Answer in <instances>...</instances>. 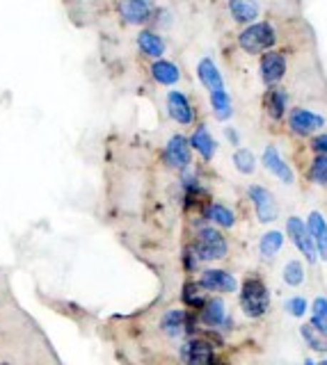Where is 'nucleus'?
<instances>
[{
	"label": "nucleus",
	"mask_w": 327,
	"mask_h": 365,
	"mask_svg": "<svg viewBox=\"0 0 327 365\" xmlns=\"http://www.w3.org/2000/svg\"><path fill=\"white\" fill-rule=\"evenodd\" d=\"M156 0H117L115 3V14L121 26L126 28H146L151 23Z\"/></svg>",
	"instance_id": "8"
},
{
	"label": "nucleus",
	"mask_w": 327,
	"mask_h": 365,
	"mask_svg": "<svg viewBox=\"0 0 327 365\" xmlns=\"http://www.w3.org/2000/svg\"><path fill=\"white\" fill-rule=\"evenodd\" d=\"M193 322L195 319L186 311H167L161 319V329H163V334L170 338H183L193 331V327H195Z\"/></svg>",
	"instance_id": "22"
},
{
	"label": "nucleus",
	"mask_w": 327,
	"mask_h": 365,
	"mask_svg": "<svg viewBox=\"0 0 327 365\" xmlns=\"http://www.w3.org/2000/svg\"><path fill=\"white\" fill-rule=\"evenodd\" d=\"M281 279H284V283L291 285V288H298L304 281V265L300 260H288L284 265V272H281Z\"/></svg>",
	"instance_id": "31"
},
{
	"label": "nucleus",
	"mask_w": 327,
	"mask_h": 365,
	"mask_svg": "<svg viewBox=\"0 0 327 365\" xmlns=\"http://www.w3.org/2000/svg\"><path fill=\"white\" fill-rule=\"evenodd\" d=\"M286 235L293 242V247H296L300 254L309 260V265H313V262L318 260L316 242H313V237H311L309 228H307V222H304L302 217H298V215L288 217V220H286Z\"/></svg>",
	"instance_id": "13"
},
{
	"label": "nucleus",
	"mask_w": 327,
	"mask_h": 365,
	"mask_svg": "<svg viewBox=\"0 0 327 365\" xmlns=\"http://www.w3.org/2000/svg\"><path fill=\"white\" fill-rule=\"evenodd\" d=\"M0 365H12V363H0Z\"/></svg>",
	"instance_id": "39"
},
{
	"label": "nucleus",
	"mask_w": 327,
	"mask_h": 365,
	"mask_svg": "<svg viewBox=\"0 0 327 365\" xmlns=\"http://www.w3.org/2000/svg\"><path fill=\"white\" fill-rule=\"evenodd\" d=\"M183 262H186V269H190V272H193V269H197L199 267V256L195 254V249L193 247H188L186 251H183Z\"/></svg>",
	"instance_id": "37"
},
{
	"label": "nucleus",
	"mask_w": 327,
	"mask_h": 365,
	"mask_svg": "<svg viewBox=\"0 0 327 365\" xmlns=\"http://www.w3.org/2000/svg\"><path fill=\"white\" fill-rule=\"evenodd\" d=\"M201 220L218 226V228H224V231H229V228L236 226V212L231 205L222 203V201H208L204 208H201Z\"/></svg>",
	"instance_id": "21"
},
{
	"label": "nucleus",
	"mask_w": 327,
	"mask_h": 365,
	"mask_svg": "<svg viewBox=\"0 0 327 365\" xmlns=\"http://www.w3.org/2000/svg\"><path fill=\"white\" fill-rule=\"evenodd\" d=\"M181 361L186 365H213L216 363V351L211 342L204 338H188L181 345Z\"/></svg>",
	"instance_id": "19"
},
{
	"label": "nucleus",
	"mask_w": 327,
	"mask_h": 365,
	"mask_svg": "<svg viewBox=\"0 0 327 365\" xmlns=\"http://www.w3.org/2000/svg\"><path fill=\"white\" fill-rule=\"evenodd\" d=\"M311 155H327V130L313 135L311 140L307 142Z\"/></svg>",
	"instance_id": "34"
},
{
	"label": "nucleus",
	"mask_w": 327,
	"mask_h": 365,
	"mask_svg": "<svg viewBox=\"0 0 327 365\" xmlns=\"http://www.w3.org/2000/svg\"><path fill=\"white\" fill-rule=\"evenodd\" d=\"M256 73L263 89L284 85L288 76V53L284 48H273L261 57H256Z\"/></svg>",
	"instance_id": "4"
},
{
	"label": "nucleus",
	"mask_w": 327,
	"mask_h": 365,
	"mask_svg": "<svg viewBox=\"0 0 327 365\" xmlns=\"http://www.w3.org/2000/svg\"><path fill=\"white\" fill-rule=\"evenodd\" d=\"M201 288L204 290H211V292H236L238 290V283L231 277L229 272L224 269H206L201 272Z\"/></svg>",
	"instance_id": "23"
},
{
	"label": "nucleus",
	"mask_w": 327,
	"mask_h": 365,
	"mask_svg": "<svg viewBox=\"0 0 327 365\" xmlns=\"http://www.w3.org/2000/svg\"><path fill=\"white\" fill-rule=\"evenodd\" d=\"M236 48L247 57H261L263 53L279 48V28L275 21L258 19L236 32Z\"/></svg>",
	"instance_id": "1"
},
{
	"label": "nucleus",
	"mask_w": 327,
	"mask_h": 365,
	"mask_svg": "<svg viewBox=\"0 0 327 365\" xmlns=\"http://www.w3.org/2000/svg\"><path fill=\"white\" fill-rule=\"evenodd\" d=\"M193 158H195V151H193V146H190V137L186 133L170 135V140L165 142L161 151L163 165L172 171H183L188 167H193Z\"/></svg>",
	"instance_id": "6"
},
{
	"label": "nucleus",
	"mask_w": 327,
	"mask_h": 365,
	"mask_svg": "<svg viewBox=\"0 0 327 365\" xmlns=\"http://www.w3.org/2000/svg\"><path fill=\"white\" fill-rule=\"evenodd\" d=\"M304 176L316 187H327V155H311Z\"/></svg>",
	"instance_id": "28"
},
{
	"label": "nucleus",
	"mask_w": 327,
	"mask_h": 365,
	"mask_svg": "<svg viewBox=\"0 0 327 365\" xmlns=\"http://www.w3.org/2000/svg\"><path fill=\"white\" fill-rule=\"evenodd\" d=\"M311 324L327 331V299L325 297H318V299L311 304Z\"/></svg>",
	"instance_id": "33"
},
{
	"label": "nucleus",
	"mask_w": 327,
	"mask_h": 365,
	"mask_svg": "<svg viewBox=\"0 0 327 365\" xmlns=\"http://www.w3.org/2000/svg\"><path fill=\"white\" fill-rule=\"evenodd\" d=\"M307 308H309V302L304 299V297H293V299L286 302V311L293 317H302L304 313H307Z\"/></svg>",
	"instance_id": "35"
},
{
	"label": "nucleus",
	"mask_w": 327,
	"mask_h": 365,
	"mask_svg": "<svg viewBox=\"0 0 327 365\" xmlns=\"http://www.w3.org/2000/svg\"><path fill=\"white\" fill-rule=\"evenodd\" d=\"M190 137V146H193L195 155H199L201 163H213L220 151V144L216 140V135L211 133V125L206 121H199L197 125H193V133Z\"/></svg>",
	"instance_id": "16"
},
{
	"label": "nucleus",
	"mask_w": 327,
	"mask_h": 365,
	"mask_svg": "<svg viewBox=\"0 0 327 365\" xmlns=\"http://www.w3.org/2000/svg\"><path fill=\"white\" fill-rule=\"evenodd\" d=\"M281 247H284V233L281 231H266L263 235H261V240H258V251H261V256L263 258H275L279 251H281Z\"/></svg>",
	"instance_id": "30"
},
{
	"label": "nucleus",
	"mask_w": 327,
	"mask_h": 365,
	"mask_svg": "<svg viewBox=\"0 0 327 365\" xmlns=\"http://www.w3.org/2000/svg\"><path fill=\"white\" fill-rule=\"evenodd\" d=\"M258 160H261V165L268 174L277 178L281 185H293V182H296V171H293V167L286 163V158L281 155V151L275 144H268Z\"/></svg>",
	"instance_id": "15"
},
{
	"label": "nucleus",
	"mask_w": 327,
	"mask_h": 365,
	"mask_svg": "<svg viewBox=\"0 0 327 365\" xmlns=\"http://www.w3.org/2000/svg\"><path fill=\"white\" fill-rule=\"evenodd\" d=\"M325 125H327L325 114L318 110H311L307 106H291L286 121H284V128L288 130V135L304 142H309L313 135L323 133Z\"/></svg>",
	"instance_id": "2"
},
{
	"label": "nucleus",
	"mask_w": 327,
	"mask_h": 365,
	"mask_svg": "<svg viewBox=\"0 0 327 365\" xmlns=\"http://www.w3.org/2000/svg\"><path fill=\"white\" fill-rule=\"evenodd\" d=\"M261 110H263V117L268 119V123H273V125H284L286 114H288V110H291V91H288L284 85H277V87H268V89H263Z\"/></svg>",
	"instance_id": "9"
},
{
	"label": "nucleus",
	"mask_w": 327,
	"mask_h": 365,
	"mask_svg": "<svg viewBox=\"0 0 327 365\" xmlns=\"http://www.w3.org/2000/svg\"><path fill=\"white\" fill-rule=\"evenodd\" d=\"M190 247L195 249V254L199 256L201 262L204 260H222L229 251L227 237H224L220 228L213 226V224H201L195 233V242Z\"/></svg>",
	"instance_id": "5"
},
{
	"label": "nucleus",
	"mask_w": 327,
	"mask_h": 365,
	"mask_svg": "<svg viewBox=\"0 0 327 365\" xmlns=\"http://www.w3.org/2000/svg\"><path fill=\"white\" fill-rule=\"evenodd\" d=\"M178 190H181V199L186 208H195V205L204 203V199L208 197L204 180H201L199 171H195L193 167L178 171Z\"/></svg>",
	"instance_id": "14"
},
{
	"label": "nucleus",
	"mask_w": 327,
	"mask_h": 365,
	"mask_svg": "<svg viewBox=\"0 0 327 365\" xmlns=\"http://www.w3.org/2000/svg\"><path fill=\"white\" fill-rule=\"evenodd\" d=\"M165 114L178 128H193V125L199 123V110L195 101L181 87L165 91Z\"/></svg>",
	"instance_id": "3"
},
{
	"label": "nucleus",
	"mask_w": 327,
	"mask_h": 365,
	"mask_svg": "<svg viewBox=\"0 0 327 365\" xmlns=\"http://www.w3.org/2000/svg\"><path fill=\"white\" fill-rule=\"evenodd\" d=\"M231 165L241 176H254L258 167V158L254 155L252 148L238 146V148H233V153H231Z\"/></svg>",
	"instance_id": "25"
},
{
	"label": "nucleus",
	"mask_w": 327,
	"mask_h": 365,
	"mask_svg": "<svg viewBox=\"0 0 327 365\" xmlns=\"http://www.w3.org/2000/svg\"><path fill=\"white\" fill-rule=\"evenodd\" d=\"M201 324L206 327H220L222 322H227V306L220 299V297H213L206 299V304L201 306Z\"/></svg>",
	"instance_id": "26"
},
{
	"label": "nucleus",
	"mask_w": 327,
	"mask_h": 365,
	"mask_svg": "<svg viewBox=\"0 0 327 365\" xmlns=\"http://www.w3.org/2000/svg\"><path fill=\"white\" fill-rule=\"evenodd\" d=\"M195 78H197V83L206 89V94H208V91L227 87V83H224L222 68L218 66V62L213 60L211 55H204V57H199V60H197V64H195Z\"/></svg>",
	"instance_id": "18"
},
{
	"label": "nucleus",
	"mask_w": 327,
	"mask_h": 365,
	"mask_svg": "<svg viewBox=\"0 0 327 365\" xmlns=\"http://www.w3.org/2000/svg\"><path fill=\"white\" fill-rule=\"evenodd\" d=\"M133 41H135V48H138L140 57H144L146 62L167 57V48H170V43H167L165 34L154 30L151 26L140 28L138 32H135V39Z\"/></svg>",
	"instance_id": "12"
},
{
	"label": "nucleus",
	"mask_w": 327,
	"mask_h": 365,
	"mask_svg": "<svg viewBox=\"0 0 327 365\" xmlns=\"http://www.w3.org/2000/svg\"><path fill=\"white\" fill-rule=\"evenodd\" d=\"M174 23H176V14H174V9L170 5H156L154 7V14H151V23L149 26L158 32H170L174 28Z\"/></svg>",
	"instance_id": "29"
},
{
	"label": "nucleus",
	"mask_w": 327,
	"mask_h": 365,
	"mask_svg": "<svg viewBox=\"0 0 327 365\" xmlns=\"http://www.w3.org/2000/svg\"><path fill=\"white\" fill-rule=\"evenodd\" d=\"M224 9H227V16L236 28H245L263 19V9L258 0H224Z\"/></svg>",
	"instance_id": "17"
},
{
	"label": "nucleus",
	"mask_w": 327,
	"mask_h": 365,
	"mask_svg": "<svg viewBox=\"0 0 327 365\" xmlns=\"http://www.w3.org/2000/svg\"><path fill=\"white\" fill-rule=\"evenodd\" d=\"M304 365H327V361H321V363H313V361H307Z\"/></svg>",
	"instance_id": "38"
},
{
	"label": "nucleus",
	"mask_w": 327,
	"mask_h": 365,
	"mask_svg": "<svg viewBox=\"0 0 327 365\" xmlns=\"http://www.w3.org/2000/svg\"><path fill=\"white\" fill-rule=\"evenodd\" d=\"M307 228L316 242V251H318V258L327 260V220L323 217V212L318 210H311L307 220Z\"/></svg>",
	"instance_id": "24"
},
{
	"label": "nucleus",
	"mask_w": 327,
	"mask_h": 365,
	"mask_svg": "<svg viewBox=\"0 0 327 365\" xmlns=\"http://www.w3.org/2000/svg\"><path fill=\"white\" fill-rule=\"evenodd\" d=\"M300 334H302V340L307 342V347L311 351H318V354H327V331L313 327L311 322L302 324L300 327Z\"/></svg>",
	"instance_id": "27"
},
{
	"label": "nucleus",
	"mask_w": 327,
	"mask_h": 365,
	"mask_svg": "<svg viewBox=\"0 0 327 365\" xmlns=\"http://www.w3.org/2000/svg\"><path fill=\"white\" fill-rule=\"evenodd\" d=\"M208 108L213 119L220 121V123H229L236 114V106H233V96L227 87L216 89V91H208Z\"/></svg>",
	"instance_id": "20"
},
{
	"label": "nucleus",
	"mask_w": 327,
	"mask_h": 365,
	"mask_svg": "<svg viewBox=\"0 0 327 365\" xmlns=\"http://www.w3.org/2000/svg\"><path fill=\"white\" fill-rule=\"evenodd\" d=\"M241 308L243 313L250 317V319H258L268 313L270 308V292L263 285V281L258 279H247L243 285H241Z\"/></svg>",
	"instance_id": "7"
},
{
	"label": "nucleus",
	"mask_w": 327,
	"mask_h": 365,
	"mask_svg": "<svg viewBox=\"0 0 327 365\" xmlns=\"http://www.w3.org/2000/svg\"><path fill=\"white\" fill-rule=\"evenodd\" d=\"M201 290H204V288H201V283H186L183 285V292H181L183 302L190 304V306H195V308L204 306L206 304V297H204V292H201Z\"/></svg>",
	"instance_id": "32"
},
{
	"label": "nucleus",
	"mask_w": 327,
	"mask_h": 365,
	"mask_svg": "<svg viewBox=\"0 0 327 365\" xmlns=\"http://www.w3.org/2000/svg\"><path fill=\"white\" fill-rule=\"evenodd\" d=\"M146 76L154 85L163 89H174L181 85L183 80V68L172 57H161V60H151L146 64Z\"/></svg>",
	"instance_id": "11"
},
{
	"label": "nucleus",
	"mask_w": 327,
	"mask_h": 365,
	"mask_svg": "<svg viewBox=\"0 0 327 365\" xmlns=\"http://www.w3.org/2000/svg\"><path fill=\"white\" fill-rule=\"evenodd\" d=\"M247 199L254 205V215L261 224H273L279 217V203L275 199V194L266 185H261V182L247 185Z\"/></svg>",
	"instance_id": "10"
},
{
	"label": "nucleus",
	"mask_w": 327,
	"mask_h": 365,
	"mask_svg": "<svg viewBox=\"0 0 327 365\" xmlns=\"http://www.w3.org/2000/svg\"><path fill=\"white\" fill-rule=\"evenodd\" d=\"M224 140H227L233 148H238V146H243V135H241V130L236 128V125H229V123H224Z\"/></svg>",
	"instance_id": "36"
}]
</instances>
